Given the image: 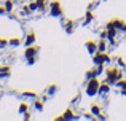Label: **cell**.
Segmentation results:
<instances>
[{"mask_svg":"<svg viewBox=\"0 0 126 121\" xmlns=\"http://www.w3.org/2000/svg\"><path fill=\"white\" fill-rule=\"evenodd\" d=\"M86 48H88L89 53H96V51H97V43L89 40V41H86Z\"/></svg>","mask_w":126,"mask_h":121,"instance_id":"6","label":"cell"},{"mask_svg":"<svg viewBox=\"0 0 126 121\" xmlns=\"http://www.w3.org/2000/svg\"><path fill=\"white\" fill-rule=\"evenodd\" d=\"M35 108H37V110H42L43 108V102H40V100H35Z\"/></svg>","mask_w":126,"mask_h":121,"instance_id":"21","label":"cell"},{"mask_svg":"<svg viewBox=\"0 0 126 121\" xmlns=\"http://www.w3.org/2000/svg\"><path fill=\"white\" fill-rule=\"evenodd\" d=\"M10 75V67H0V77H8Z\"/></svg>","mask_w":126,"mask_h":121,"instance_id":"11","label":"cell"},{"mask_svg":"<svg viewBox=\"0 0 126 121\" xmlns=\"http://www.w3.org/2000/svg\"><path fill=\"white\" fill-rule=\"evenodd\" d=\"M62 24H64V27H65V30H67V32L74 30V22H72V21H64Z\"/></svg>","mask_w":126,"mask_h":121,"instance_id":"10","label":"cell"},{"mask_svg":"<svg viewBox=\"0 0 126 121\" xmlns=\"http://www.w3.org/2000/svg\"><path fill=\"white\" fill-rule=\"evenodd\" d=\"M27 108H29V107H27V104H26V102H22L21 105H19V113H26V112H27Z\"/></svg>","mask_w":126,"mask_h":121,"instance_id":"14","label":"cell"},{"mask_svg":"<svg viewBox=\"0 0 126 121\" xmlns=\"http://www.w3.org/2000/svg\"><path fill=\"white\" fill-rule=\"evenodd\" d=\"M51 14L53 16H61L62 14V6L58 0H54V2L51 3Z\"/></svg>","mask_w":126,"mask_h":121,"instance_id":"5","label":"cell"},{"mask_svg":"<svg viewBox=\"0 0 126 121\" xmlns=\"http://www.w3.org/2000/svg\"><path fill=\"white\" fill-rule=\"evenodd\" d=\"M11 10H13V0H8L5 3V11H11Z\"/></svg>","mask_w":126,"mask_h":121,"instance_id":"15","label":"cell"},{"mask_svg":"<svg viewBox=\"0 0 126 121\" xmlns=\"http://www.w3.org/2000/svg\"><path fill=\"white\" fill-rule=\"evenodd\" d=\"M99 81H97V78H89V81H88V84H86V94H89V96H94L96 93H99Z\"/></svg>","mask_w":126,"mask_h":121,"instance_id":"2","label":"cell"},{"mask_svg":"<svg viewBox=\"0 0 126 121\" xmlns=\"http://www.w3.org/2000/svg\"><path fill=\"white\" fill-rule=\"evenodd\" d=\"M37 51H38V48H35V46H31L29 45L27 46V50H26V57L29 59V64H34V56L37 54Z\"/></svg>","mask_w":126,"mask_h":121,"instance_id":"3","label":"cell"},{"mask_svg":"<svg viewBox=\"0 0 126 121\" xmlns=\"http://www.w3.org/2000/svg\"><path fill=\"white\" fill-rule=\"evenodd\" d=\"M34 41H35V35H34V32H31V34L26 35V45H32Z\"/></svg>","mask_w":126,"mask_h":121,"instance_id":"7","label":"cell"},{"mask_svg":"<svg viewBox=\"0 0 126 121\" xmlns=\"http://www.w3.org/2000/svg\"><path fill=\"white\" fill-rule=\"evenodd\" d=\"M99 37H101V38H107V30H102Z\"/></svg>","mask_w":126,"mask_h":121,"instance_id":"24","label":"cell"},{"mask_svg":"<svg viewBox=\"0 0 126 121\" xmlns=\"http://www.w3.org/2000/svg\"><path fill=\"white\" fill-rule=\"evenodd\" d=\"M109 91H110L109 83H101L99 84V93H109Z\"/></svg>","mask_w":126,"mask_h":121,"instance_id":"9","label":"cell"},{"mask_svg":"<svg viewBox=\"0 0 126 121\" xmlns=\"http://www.w3.org/2000/svg\"><path fill=\"white\" fill-rule=\"evenodd\" d=\"M91 112H93V113H96V115H99V112H101V108H99L97 105H93V107H91Z\"/></svg>","mask_w":126,"mask_h":121,"instance_id":"20","label":"cell"},{"mask_svg":"<svg viewBox=\"0 0 126 121\" xmlns=\"http://www.w3.org/2000/svg\"><path fill=\"white\" fill-rule=\"evenodd\" d=\"M31 13H32L31 6H24V8H22V14H31Z\"/></svg>","mask_w":126,"mask_h":121,"instance_id":"19","label":"cell"},{"mask_svg":"<svg viewBox=\"0 0 126 121\" xmlns=\"http://www.w3.org/2000/svg\"><path fill=\"white\" fill-rule=\"evenodd\" d=\"M10 43L16 46V45H19V43H21V40H19V38H11V40H10Z\"/></svg>","mask_w":126,"mask_h":121,"instance_id":"22","label":"cell"},{"mask_svg":"<svg viewBox=\"0 0 126 121\" xmlns=\"http://www.w3.org/2000/svg\"><path fill=\"white\" fill-rule=\"evenodd\" d=\"M62 116H64V118H77L75 115H72V110H65Z\"/></svg>","mask_w":126,"mask_h":121,"instance_id":"17","label":"cell"},{"mask_svg":"<svg viewBox=\"0 0 126 121\" xmlns=\"http://www.w3.org/2000/svg\"><path fill=\"white\" fill-rule=\"evenodd\" d=\"M123 78V72L120 70V68H117V67H112V68H109L107 70V83H117L118 80H121Z\"/></svg>","mask_w":126,"mask_h":121,"instance_id":"1","label":"cell"},{"mask_svg":"<svg viewBox=\"0 0 126 121\" xmlns=\"http://www.w3.org/2000/svg\"><path fill=\"white\" fill-rule=\"evenodd\" d=\"M117 86H118V88H123V89H126V80H123V78H121V80H118V81H117Z\"/></svg>","mask_w":126,"mask_h":121,"instance_id":"16","label":"cell"},{"mask_svg":"<svg viewBox=\"0 0 126 121\" xmlns=\"http://www.w3.org/2000/svg\"><path fill=\"white\" fill-rule=\"evenodd\" d=\"M5 45H6V40L5 38H0V46H5Z\"/></svg>","mask_w":126,"mask_h":121,"instance_id":"26","label":"cell"},{"mask_svg":"<svg viewBox=\"0 0 126 121\" xmlns=\"http://www.w3.org/2000/svg\"><path fill=\"white\" fill-rule=\"evenodd\" d=\"M110 61V57L105 54V51L102 53V51H97V54L94 56V64H104V62H109Z\"/></svg>","mask_w":126,"mask_h":121,"instance_id":"4","label":"cell"},{"mask_svg":"<svg viewBox=\"0 0 126 121\" xmlns=\"http://www.w3.org/2000/svg\"><path fill=\"white\" fill-rule=\"evenodd\" d=\"M5 11V6H0V13H3Z\"/></svg>","mask_w":126,"mask_h":121,"instance_id":"27","label":"cell"},{"mask_svg":"<svg viewBox=\"0 0 126 121\" xmlns=\"http://www.w3.org/2000/svg\"><path fill=\"white\" fill-rule=\"evenodd\" d=\"M29 6H31V10H37V8H38L37 2H32V3H31V5H29Z\"/></svg>","mask_w":126,"mask_h":121,"instance_id":"23","label":"cell"},{"mask_svg":"<svg viewBox=\"0 0 126 121\" xmlns=\"http://www.w3.org/2000/svg\"><path fill=\"white\" fill-rule=\"evenodd\" d=\"M96 75H97V72H96L94 68H91V70H88V72H86V77H88V80H89V78H94Z\"/></svg>","mask_w":126,"mask_h":121,"instance_id":"12","label":"cell"},{"mask_svg":"<svg viewBox=\"0 0 126 121\" xmlns=\"http://www.w3.org/2000/svg\"><path fill=\"white\" fill-rule=\"evenodd\" d=\"M105 48H107V43H105V38H101V41L97 43V51H102L104 53Z\"/></svg>","mask_w":126,"mask_h":121,"instance_id":"8","label":"cell"},{"mask_svg":"<svg viewBox=\"0 0 126 121\" xmlns=\"http://www.w3.org/2000/svg\"><path fill=\"white\" fill-rule=\"evenodd\" d=\"M91 19H93V13H91V11H86V18H85V22L88 24V22L91 21Z\"/></svg>","mask_w":126,"mask_h":121,"instance_id":"18","label":"cell"},{"mask_svg":"<svg viewBox=\"0 0 126 121\" xmlns=\"http://www.w3.org/2000/svg\"><path fill=\"white\" fill-rule=\"evenodd\" d=\"M48 93H49V94H53V93H56V86H49V89H48Z\"/></svg>","mask_w":126,"mask_h":121,"instance_id":"25","label":"cell"},{"mask_svg":"<svg viewBox=\"0 0 126 121\" xmlns=\"http://www.w3.org/2000/svg\"><path fill=\"white\" fill-rule=\"evenodd\" d=\"M37 5H38V10H46V3H45V0H37Z\"/></svg>","mask_w":126,"mask_h":121,"instance_id":"13","label":"cell"}]
</instances>
